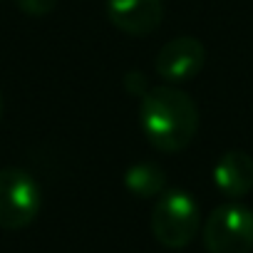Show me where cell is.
<instances>
[{
	"label": "cell",
	"mask_w": 253,
	"mask_h": 253,
	"mask_svg": "<svg viewBox=\"0 0 253 253\" xmlns=\"http://www.w3.org/2000/svg\"><path fill=\"white\" fill-rule=\"evenodd\" d=\"M139 124L157 152L174 154L194 142L199 129V107L176 87H152L142 97Z\"/></svg>",
	"instance_id": "1"
},
{
	"label": "cell",
	"mask_w": 253,
	"mask_h": 253,
	"mask_svg": "<svg viewBox=\"0 0 253 253\" xmlns=\"http://www.w3.org/2000/svg\"><path fill=\"white\" fill-rule=\"evenodd\" d=\"M199 204L181 189H167L157 196L152 211V233L164 248H186L199 231Z\"/></svg>",
	"instance_id": "2"
},
{
	"label": "cell",
	"mask_w": 253,
	"mask_h": 253,
	"mask_svg": "<svg viewBox=\"0 0 253 253\" xmlns=\"http://www.w3.org/2000/svg\"><path fill=\"white\" fill-rule=\"evenodd\" d=\"M209 253H251L253 251V211L246 204L216 206L201 231Z\"/></svg>",
	"instance_id": "3"
},
{
	"label": "cell",
	"mask_w": 253,
	"mask_h": 253,
	"mask_svg": "<svg viewBox=\"0 0 253 253\" xmlns=\"http://www.w3.org/2000/svg\"><path fill=\"white\" fill-rule=\"evenodd\" d=\"M40 186L25 169L0 171V228L20 231L40 213Z\"/></svg>",
	"instance_id": "4"
},
{
	"label": "cell",
	"mask_w": 253,
	"mask_h": 253,
	"mask_svg": "<svg viewBox=\"0 0 253 253\" xmlns=\"http://www.w3.org/2000/svg\"><path fill=\"white\" fill-rule=\"evenodd\" d=\"M206 62V47L201 40L191 35H181L162 45V50L154 57V72L164 82H189L194 80Z\"/></svg>",
	"instance_id": "5"
},
{
	"label": "cell",
	"mask_w": 253,
	"mask_h": 253,
	"mask_svg": "<svg viewBox=\"0 0 253 253\" xmlns=\"http://www.w3.org/2000/svg\"><path fill=\"white\" fill-rule=\"evenodd\" d=\"M107 18L117 30L132 38H144L162 25L164 3L162 0H107Z\"/></svg>",
	"instance_id": "6"
},
{
	"label": "cell",
	"mask_w": 253,
	"mask_h": 253,
	"mask_svg": "<svg viewBox=\"0 0 253 253\" xmlns=\"http://www.w3.org/2000/svg\"><path fill=\"white\" fill-rule=\"evenodd\" d=\"M213 184L228 199H243L253 189V157L231 149L213 164Z\"/></svg>",
	"instance_id": "7"
},
{
	"label": "cell",
	"mask_w": 253,
	"mask_h": 253,
	"mask_svg": "<svg viewBox=\"0 0 253 253\" xmlns=\"http://www.w3.org/2000/svg\"><path fill=\"white\" fill-rule=\"evenodd\" d=\"M124 186L139 199H154L167 191V174L154 162H139L124 171Z\"/></svg>",
	"instance_id": "8"
},
{
	"label": "cell",
	"mask_w": 253,
	"mask_h": 253,
	"mask_svg": "<svg viewBox=\"0 0 253 253\" xmlns=\"http://www.w3.org/2000/svg\"><path fill=\"white\" fill-rule=\"evenodd\" d=\"M15 5L30 18H45L57 8V0H15Z\"/></svg>",
	"instance_id": "9"
},
{
	"label": "cell",
	"mask_w": 253,
	"mask_h": 253,
	"mask_svg": "<svg viewBox=\"0 0 253 253\" xmlns=\"http://www.w3.org/2000/svg\"><path fill=\"white\" fill-rule=\"evenodd\" d=\"M124 89H126V94L142 99L152 87H149V80L144 77V72H126L124 75Z\"/></svg>",
	"instance_id": "10"
},
{
	"label": "cell",
	"mask_w": 253,
	"mask_h": 253,
	"mask_svg": "<svg viewBox=\"0 0 253 253\" xmlns=\"http://www.w3.org/2000/svg\"><path fill=\"white\" fill-rule=\"evenodd\" d=\"M3 112H5V99H3V92H0V119H3Z\"/></svg>",
	"instance_id": "11"
}]
</instances>
